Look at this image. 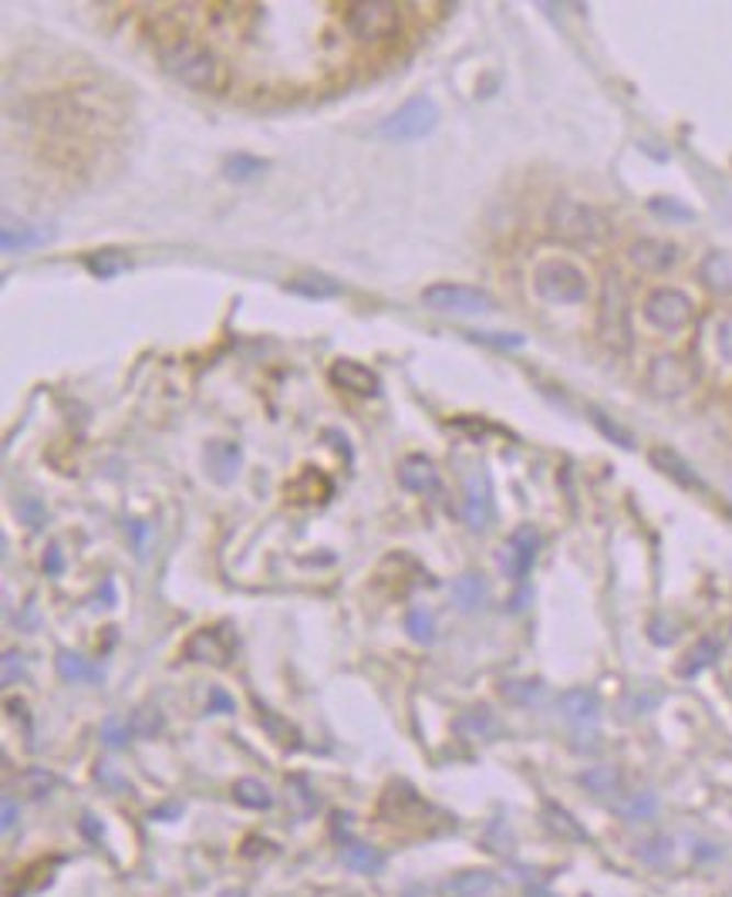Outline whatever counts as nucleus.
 I'll list each match as a JSON object with an SVG mask.
<instances>
[{
  "mask_svg": "<svg viewBox=\"0 0 732 897\" xmlns=\"http://www.w3.org/2000/svg\"><path fill=\"white\" fill-rule=\"evenodd\" d=\"M159 61L166 68V75H172L176 81H182L187 88H193V92H226L230 88V68H226V61L206 48V44L200 41H190V37H179L172 44H166V48L159 52Z\"/></svg>",
  "mask_w": 732,
  "mask_h": 897,
  "instance_id": "nucleus-1",
  "label": "nucleus"
},
{
  "mask_svg": "<svg viewBox=\"0 0 732 897\" xmlns=\"http://www.w3.org/2000/svg\"><path fill=\"white\" fill-rule=\"evenodd\" d=\"M547 234L571 247H601L611 240V219L598 206L558 196L547 209Z\"/></svg>",
  "mask_w": 732,
  "mask_h": 897,
  "instance_id": "nucleus-2",
  "label": "nucleus"
},
{
  "mask_svg": "<svg viewBox=\"0 0 732 897\" xmlns=\"http://www.w3.org/2000/svg\"><path fill=\"white\" fill-rule=\"evenodd\" d=\"M598 338L611 354H628L634 348V328H631V300L628 287L618 271H608L601 281V300H598Z\"/></svg>",
  "mask_w": 732,
  "mask_h": 897,
  "instance_id": "nucleus-3",
  "label": "nucleus"
},
{
  "mask_svg": "<svg viewBox=\"0 0 732 897\" xmlns=\"http://www.w3.org/2000/svg\"><path fill=\"white\" fill-rule=\"evenodd\" d=\"M533 291L547 304H581L587 300V277L574 260L547 257L533 266Z\"/></svg>",
  "mask_w": 732,
  "mask_h": 897,
  "instance_id": "nucleus-4",
  "label": "nucleus"
},
{
  "mask_svg": "<svg viewBox=\"0 0 732 897\" xmlns=\"http://www.w3.org/2000/svg\"><path fill=\"white\" fill-rule=\"evenodd\" d=\"M345 27L364 44H382L402 31V11L392 0H354L345 4Z\"/></svg>",
  "mask_w": 732,
  "mask_h": 897,
  "instance_id": "nucleus-5",
  "label": "nucleus"
},
{
  "mask_svg": "<svg viewBox=\"0 0 732 897\" xmlns=\"http://www.w3.org/2000/svg\"><path fill=\"white\" fill-rule=\"evenodd\" d=\"M696 382H699V365L692 362V357L675 354V351L652 357V365L645 372V388L662 401L689 395L696 388Z\"/></svg>",
  "mask_w": 732,
  "mask_h": 897,
  "instance_id": "nucleus-6",
  "label": "nucleus"
},
{
  "mask_svg": "<svg viewBox=\"0 0 732 897\" xmlns=\"http://www.w3.org/2000/svg\"><path fill=\"white\" fill-rule=\"evenodd\" d=\"M436 125H439V109L432 99H408L388 118H382L375 132L388 143H412V139L429 136Z\"/></svg>",
  "mask_w": 732,
  "mask_h": 897,
  "instance_id": "nucleus-7",
  "label": "nucleus"
},
{
  "mask_svg": "<svg viewBox=\"0 0 732 897\" xmlns=\"http://www.w3.org/2000/svg\"><path fill=\"white\" fill-rule=\"evenodd\" d=\"M645 321L662 331V334H675L682 328H689L696 318V304L692 297L678 291V287H658L645 297Z\"/></svg>",
  "mask_w": 732,
  "mask_h": 897,
  "instance_id": "nucleus-8",
  "label": "nucleus"
},
{
  "mask_svg": "<svg viewBox=\"0 0 732 897\" xmlns=\"http://www.w3.org/2000/svg\"><path fill=\"white\" fill-rule=\"evenodd\" d=\"M423 304L439 314H489L496 310V300L470 284H429L423 291Z\"/></svg>",
  "mask_w": 732,
  "mask_h": 897,
  "instance_id": "nucleus-9",
  "label": "nucleus"
},
{
  "mask_svg": "<svg viewBox=\"0 0 732 897\" xmlns=\"http://www.w3.org/2000/svg\"><path fill=\"white\" fill-rule=\"evenodd\" d=\"M182 655H187L190 661H203V665H230L234 655H237V638L234 632L226 624H216V627H203V632H196L187 648H182Z\"/></svg>",
  "mask_w": 732,
  "mask_h": 897,
  "instance_id": "nucleus-10",
  "label": "nucleus"
},
{
  "mask_svg": "<svg viewBox=\"0 0 732 897\" xmlns=\"http://www.w3.org/2000/svg\"><path fill=\"white\" fill-rule=\"evenodd\" d=\"M678 247L668 240H655V237H642L628 247V260L638 266L642 274H668L672 266L678 263Z\"/></svg>",
  "mask_w": 732,
  "mask_h": 897,
  "instance_id": "nucleus-11",
  "label": "nucleus"
},
{
  "mask_svg": "<svg viewBox=\"0 0 732 897\" xmlns=\"http://www.w3.org/2000/svg\"><path fill=\"white\" fill-rule=\"evenodd\" d=\"M540 554V533L533 526H517L507 541V550H503V570L514 580H523L533 567Z\"/></svg>",
  "mask_w": 732,
  "mask_h": 897,
  "instance_id": "nucleus-12",
  "label": "nucleus"
},
{
  "mask_svg": "<svg viewBox=\"0 0 732 897\" xmlns=\"http://www.w3.org/2000/svg\"><path fill=\"white\" fill-rule=\"evenodd\" d=\"M496 516V507H493V489H489V479L483 473L470 476L466 482V497H463V520L473 533H483L489 530Z\"/></svg>",
  "mask_w": 732,
  "mask_h": 897,
  "instance_id": "nucleus-13",
  "label": "nucleus"
},
{
  "mask_svg": "<svg viewBox=\"0 0 732 897\" xmlns=\"http://www.w3.org/2000/svg\"><path fill=\"white\" fill-rule=\"evenodd\" d=\"M331 385L358 398H375L382 391V378L372 368H364L361 362H351V357H341V362L331 365Z\"/></svg>",
  "mask_w": 732,
  "mask_h": 897,
  "instance_id": "nucleus-14",
  "label": "nucleus"
},
{
  "mask_svg": "<svg viewBox=\"0 0 732 897\" xmlns=\"http://www.w3.org/2000/svg\"><path fill=\"white\" fill-rule=\"evenodd\" d=\"M240 463H244V453L234 439H213L206 445V476L219 486L234 482L240 476Z\"/></svg>",
  "mask_w": 732,
  "mask_h": 897,
  "instance_id": "nucleus-15",
  "label": "nucleus"
},
{
  "mask_svg": "<svg viewBox=\"0 0 732 897\" xmlns=\"http://www.w3.org/2000/svg\"><path fill=\"white\" fill-rule=\"evenodd\" d=\"M398 482L408 489V492H429L439 486V469L429 456L423 453H412L398 463Z\"/></svg>",
  "mask_w": 732,
  "mask_h": 897,
  "instance_id": "nucleus-16",
  "label": "nucleus"
},
{
  "mask_svg": "<svg viewBox=\"0 0 732 897\" xmlns=\"http://www.w3.org/2000/svg\"><path fill=\"white\" fill-rule=\"evenodd\" d=\"M699 281L712 294L729 297L732 294V250H709L699 263Z\"/></svg>",
  "mask_w": 732,
  "mask_h": 897,
  "instance_id": "nucleus-17",
  "label": "nucleus"
},
{
  "mask_svg": "<svg viewBox=\"0 0 732 897\" xmlns=\"http://www.w3.org/2000/svg\"><path fill=\"white\" fill-rule=\"evenodd\" d=\"M598 712H601V702L587 689H571L561 695V715L577 729H587L598 723Z\"/></svg>",
  "mask_w": 732,
  "mask_h": 897,
  "instance_id": "nucleus-18",
  "label": "nucleus"
},
{
  "mask_svg": "<svg viewBox=\"0 0 732 897\" xmlns=\"http://www.w3.org/2000/svg\"><path fill=\"white\" fill-rule=\"evenodd\" d=\"M496 887V877L489 871H460L442 884L446 897H486Z\"/></svg>",
  "mask_w": 732,
  "mask_h": 897,
  "instance_id": "nucleus-19",
  "label": "nucleus"
},
{
  "mask_svg": "<svg viewBox=\"0 0 732 897\" xmlns=\"http://www.w3.org/2000/svg\"><path fill=\"white\" fill-rule=\"evenodd\" d=\"M288 291L297 297H307V300H331V297L345 294L341 281H335L328 274H301V277L288 281Z\"/></svg>",
  "mask_w": 732,
  "mask_h": 897,
  "instance_id": "nucleus-20",
  "label": "nucleus"
},
{
  "mask_svg": "<svg viewBox=\"0 0 732 897\" xmlns=\"http://www.w3.org/2000/svg\"><path fill=\"white\" fill-rule=\"evenodd\" d=\"M652 463L665 473V476H672L678 486H685V489H706V482L699 479V473L685 463L682 456H675L672 449H652Z\"/></svg>",
  "mask_w": 732,
  "mask_h": 897,
  "instance_id": "nucleus-21",
  "label": "nucleus"
},
{
  "mask_svg": "<svg viewBox=\"0 0 732 897\" xmlns=\"http://www.w3.org/2000/svg\"><path fill=\"white\" fill-rule=\"evenodd\" d=\"M48 240H52V230L48 227H31V223H21V227H14V223H4V237H0V243H4L8 253L31 250V247H41V243H48Z\"/></svg>",
  "mask_w": 732,
  "mask_h": 897,
  "instance_id": "nucleus-22",
  "label": "nucleus"
},
{
  "mask_svg": "<svg viewBox=\"0 0 732 897\" xmlns=\"http://www.w3.org/2000/svg\"><path fill=\"white\" fill-rule=\"evenodd\" d=\"M341 861H345L351 871H358V874H379V871L385 867L382 850H379V847H372V843H358V840L345 843V850H341Z\"/></svg>",
  "mask_w": 732,
  "mask_h": 897,
  "instance_id": "nucleus-23",
  "label": "nucleus"
},
{
  "mask_svg": "<svg viewBox=\"0 0 732 897\" xmlns=\"http://www.w3.org/2000/svg\"><path fill=\"white\" fill-rule=\"evenodd\" d=\"M85 266H88V271L95 274L99 281H112V277H119V274L128 271L132 260H128L122 250H99V253H91V257L85 260Z\"/></svg>",
  "mask_w": 732,
  "mask_h": 897,
  "instance_id": "nucleus-24",
  "label": "nucleus"
},
{
  "mask_svg": "<svg viewBox=\"0 0 732 897\" xmlns=\"http://www.w3.org/2000/svg\"><path fill=\"white\" fill-rule=\"evenodd\" d=\"M452 598L463 611H476L486 598V580L480 574H460L452 580Z\"/></svg>",
  "mask_w": 732,
  "mask_h": 897,
  "instance_id": "nucleus-25",
  "label": "nucleus"
},
{
  "mask_svg": "<svg viewBox=\"0 0 732 897\" xmlns=\"http://www.w3.org/2000/svg\"><path fill=\"white\" fill-rule=\"evenodd\" d=\"M58 675L65 682H102V668L99 665H91L85 661L81 655L75 651H61L58 655Z\"/></svg>",
  "mask_w": 732,
  "mask_h": 897,
  "instance_id": "nucleus-26",
  "label": "nucleus"
},
{
  "mask_svg": "<svg viewBox=\"0 0 732 897\" xmlns=\"http://www.w3.org/2000/svg\"><path fill=\"white\" fill-rule=\"evenodd\" d=\"M55 786H58V776L55 773H48V770H24L21 776H18V790H21V796L24 799H44V796H52L55 793Z\"/></svg>",
  "mask_w": 732,
  "mask_h": 897,
  "instance_id": "nucleus-27",
  "label": "nucleus"
},
{
  "mask_svg": "<svg viewBox=\"0 0 732 897\" xmlns=\"http://www.w3.org/2000/svg\"><path fill=\"white\" fill-rule=\"evenodd\" d=\"M719 651H722V645L716 641V638H702L689 655H685V661H682V675L685 679H692V675H699V671H706L716 658H719Z\"/></svg>",
  "mask_w": 732,
  "mask_h": 897,
  "instance_id": "nucleus-28",
  "label": "nucleus"
},
{
  "mask_svg": "<svg viewBox=\"0 0 732 897\" xmlns=\"http://www.w3.org/2000/svg\"><path fill=\"white\" fill-rule=\"evenodd\" d=\"M166 719H162V712L153 708V705H139L132 712V719H128V729L132 736H139V739H156L162 733Z\"/></svg>",
  "mask_w": 732,
  "mask_h": 897,
  "instance_id": "nucleus-29",
  "label": "nucleus"
},
{
  "mask_svg": "<svg viewBox=\"0 0 732 897\" xmlns=\"http://www.w3.org/2000/svg\"><path fill=\"white\" fill-rule=\"evenodd\" d=\"M234 799H237L240 806H250V810H267V806L273 803L270 790H267L260 780H250V776L234 783Z\"/></svg>",
  "mask_w": 732,
  "mask_h": 897,
  "instance_id": "nucleus-30",
  "label": "nucleus"
},
{
  "mask_svg": "<svg viewBox=\"0 0 732 897\" xmlns=\"http://www.w3.org/2000/svg\"><path fill=\"white\" fill-rule=\"evenodd\" d=\"M460 729H463L466 736H473V739H493V736L499 733L496 719H493V715H489L486 708H473V712H466L463 719H460Z\"/></svg>",
  "mask_w": 732,
  "mask_h": 897,
  "instance_id": "nucleus-31",
  "label": "nucleus"
},
{
  "mask_svg": "<svg viewBox=\"0 0 732 897\" xmlns=\"http://www.w3.org/2000/svg\"><path fill=\"white\" fill-rule=\"evenodd\" d=\"M581 783H584L594 796H611V793H618L621 776H618L611 767H594V770H587V773L581 776Z\"/></svg>",
  "mask_w": 732,
  "mask_h": 897,
  "instance_id": "nucleus-32",
  "label": "nucleus"
},
{
  "mask_svg": "<svg viewBox=\"0 0 732 897\" xmlns=\"http://www.w3.org/2000/svg\"><path fill=\"white\" fill-rule=\"evenodd\" d=\"M405 632L412 641H419V645H429L436 638V624H432V614L416 608V611H408L405 614Z\"/></svg>",
  "mask_w": 732,
  "mask_h": 897,
  "instance_id": "nucleus-33",
  "label": "nucleus"
},
{
  "mask_svg": "<svg viewBox=\"0 0 732 897\" xmlns=\"http://www.w3.org/2000/svg\"><path fill=\"white\" fill-rule=\"evenodd\" d=\"M624 820H652L655 817V796L652 793H634L631 799L621 803Z\"/></svg>",
  "mask_w": 732,
  "mask_h": 897,
  "instance_id": "nucleus-34",
  "label": "nucleus"
},
{
  "mask_svg": "<svg viewBox=\"0 0 732 897\" xmlns=\"http://www.w3.org/2000/svg\"><path fill=\"white\" fill-rule=\"evenodd\" d=\"M716 351L722 362L732 365V310H725L722 318L716 321Z\"/></svg>",
  "mask_w": 732,
  "mask_h": 897,
  "instance_id": "nucleus-35",
  "label": "nucleus"
},
{
  "mask_svg": "<svg viewBox=\"0 0 732 897\" xmlns=\"http://www.w3.org/2000/svg\"><path fill=\"white\" fill-rule=\"evenodd\" d=\"M547 824H551L558 833H564V837H574V840H584V830L571 820V814H564V810H558V806H547Z\"/></svg>",
  "mask_w": 732,
  "mask_h": 897,
  "instance_id": "nucleus-36",
  "label": "nucleus"
},
{
  "mask_svg": "<svg viewBox=\"0 0 732 897\" xmlns=\"http://www.w3.org/2000/svg\"><path fill=\"white\" fill-rule=\"evenodd\" d=\"M470 341L493 344V348H520L523 334H503V331H470Z\"/></svg>",
  "mask_w": 732,
  "mask_h": 897,
  "instance_id": "nucleus-37",
  "label": "nucleus"
},
{
  "mask_svg": "<svg viewBox=\"0 0 732 897\" xmlns=\"http://www.w3.org/2000/svg\"><path fill=\"white\" fill-rule=\"evenodd\" d=\"M590 419L598 422V429H601V432H605L611 442H618V445H624V449H631V445H634V442H631V435H628L621 425H615V422H611V419H608L601 409H590Z\"/></svg>",
  "mask_w": 732,
  "mask_h": 897,
  "instance_id": "nucleus-38",
  "label": "nucleus"
},
{
  "mask_svg": "<svg viewBox=\"0 0 732 897\" xmlns=\"http://www.w3.org/2000/svg\"><path fill=\"white\" fill-rule=\"evenodd\" d=\"M257 172H263V162L250 159V156H237V159L226 162V175H230V179H250Z\"/></svg>",
  "mask_w": 732,
  "mask_h": 897,
  "instance_id": "nucleus-39",
  "label": "nucleus"
},
{
  "mask_svg": "<svg viewBox=\"0 0 732 897\" xmlns=\"http://www.w3.org/2000/svg\"><path fill=\"white\" fill-rule=\"evenodd\" d=\"M18 513H21V520H27V526H41L44 520H48V513H44V507L34 500V497H24L21 503H18Z\"/></svg>",
  "mask_w": 732,
  "mask_h": 897,
  "instance_id": "nucleus-40",
  "label": "nucleus"
},
{
  "mask_svg": "<svg viewBox=\"0 0 732 897\" xmlns=\"http://www.w3.org/2000/svg\"><path fill=\"white\" fill-rule=\"evenodd\" d=\"M128 733H132V729H128V723L122 726V723H115V719H112V723L102 729V742H105V746H112V749H122V746L128 742Z\"/></svg>",
  "mask_w": 732,
  "mask_h": 897,
  "instance_id": "nucleus-41",
  "label": "nucleus"
},
{
  "mask_svg": "<svg viewBox=\"0 0 732 897\" xmlns=\"http://www.w3.org/2000/svg\"><path fill=\"white\" fill-rule=\"evenodd\" d=\"M24 679V658L18 651H8L4 655V685H14Z\"/></svg>",
  "mask_w": 732,
  "mask_h": 897,
  "instance_id": "nucleus-42",
  "label": "nucleus"
},
{
  "mask_svg": "<svg viewBox=\"0 0 732 897\" xmlns=\"http://www.w3.org/2000/svg\"><path fill=\"white\" fill-rule=\"evenodd\" d=\"M537 692H540V682H510V685H503V695L517 699V702H530Z\"/></svg>",
  "mask_w": 732,
  "mask_h": 897,
  "instance_id": "nucleus-43",
  "label": "nucleus"
},
{
  "mask_svg": "<svg viewBox=\"0 0 732 897\" xmlns=\"http://www.w3.org/2000/svg\"><path fill=\"white\" fill-rule=\"evenodd\" d=\"M652 209L662 213V216H675V219H692V209H689V206L672 203V200H652Z\"/></svg>",
  "mask_w": 732,
  "mask_h": 897,
  "instance_id": "nucleus-44",
  "label": "nucleus"
},
{
  "mask_svg": "<svg viewBox=\"0 0 732 897\" xmlns=\"http://www.w3.org/2000/svg\"><path fill=\"white\" fill-rule=\"evenodd\" d=\"M665 854H668V843H665V840H652V843L642 850V858H645V861H652V864H662V861H665Z\"/></svg>",
  "mask_w": 732,
  "mask_h": 897,
  "instance_id": "nucleus-45",
  "label": "nucleus"
},
{
  "mask_svg": "<svg viewBox=\"0 0 732 897\" xmlns=\"http://www.w3.org/2000/svg\"><path fill=\"white\" fill-rule=\"evenodd\" d=\"M61 567H65L61 547H58V544H52V547H48V554H44V570H48V574H61Z\"/></svg>",
  "mask_w": 732,
  "mask_h": 897,
  "instance_id": "nucleus-46",
  "label": "nucleus"
},
{
  "mask_svg": "<svg viewBox=\"0 0 732 897\" xmlns=\"http://www.w3.org/2000/svg\"><path fill=\"white\" fill-rule=\"evenodd\" d=\"M210 702H213V712H234V702H230V695H226L223 689H210Z\"/></svg>",
  "mask_w": 732,
  "mask_h": 897,
  "instance_id": "nucleus-47",
  "label": "nucleus"
},
{
  "mask_svg": "<svg viewBox=\"0 0 732 897\" xmlns=\"http://www.w3.org/2000/svg\"><path fill=\"white\" fill-rule=\"evenodd\" d=\"M18 824V799L4 796V830H11Z\"/></svg>",
  "mask_w": 732,
  "mask_h": 897,
  "instance_id": "nucleus-48",
  "label": "nucleus"
},
{
  "mask_svg": "<svg viewBox=\"0 0 732 897\" xmlns=\"http://www.w3.org/2000/svg\"><path fill=\"white\" fill-rule=\"evenodd\" d=\"M226 897H244V894H240V890H237V894H226Z\"/></svg>",
  "mask_w": 732,
  "mask_h": 897,
  "instance_id": "nucleus-49",
  "label": "nucleus"
}]
</instances>
